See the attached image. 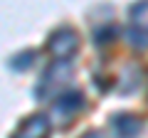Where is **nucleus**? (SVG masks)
<instances>
[{
  "label": "nucleus",
  "instance_id": "nucleus-1",
  "mask_svg": "<svg viewBox=\"0 0 148 138\" xmlns=\"http://www.w3.org/2000/svg\"><path fill=\"white\" fill-rule=\"evenodd\" d=\"M45 133H47V121H45V118H35V121H30L20 131L17 138H42Z\"/></svg>",
  "mask_w": 148,
  "mask_h": 138
},
{
  "label": "nucleus",
  "instance_id": "nucleus-2",
  "mask_svg": "<svg viewBox=\"0 0 148 138\" xmlns=\"http://www.w3.org/2000/svg\"><path fill=\"white\" fill-rule=\"evenodd\" d=\"M84 138H99V136H84Z\"/></svg>",
  "mask_w": 148,
  "mask_h": 138
}]
</instances>
